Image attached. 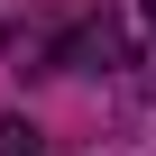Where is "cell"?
Returning <instances> with one entry per match:
<instances>
[{"label":"cell","mask_w":156,"mask_h":156,"mask_svg":"<svg viewBox=\"0 0 156 156\" xmlns=\"http://www.w3.org/2000/svg\"><path fill=\"white\" fill-rule=\"evenodd\" d=\"M64 37H73V9H37V19H9V37H0V46H9L19 73H55V64L73 55Z\"/></svg>","instance_id":"obj_1"},{"label":"cell","mask_w":156,"mask_h":156,"mask_svg":"<svg viewBox=\"0 0 156 156\" xmlns=\"http://www.w3.org/2000/svg\"><path fill=\"white\" fill-rule=\"evenodd\" d=\"M0 156H46V138H37L28 119H0Z\"/></svg>","instance_id":"obj_2"},{"label":"cell","mask_w":156,"mask_h":156,"mask_svg":"<svg viewBox=\"0 0 156 156\" xmlns=\"http://www.w3.org/2000/svg\"><path fill=\"white\" fill-rule=\"evenodd\" d=\"M147 28H156V0H147Z\"/></svg>","instance_id":"obj_3"}]
</instances>
